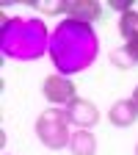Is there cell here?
Here are the masks:
<instances>
[{
    "label": "cell",
    "instance_id": "1",
    "mask_svg": "<svg viewBox=\"0 0 138 155\" xmlns=\"http://www.w3.org/2000/svg\"><path fill=\"white\" fill-rule=\"evenodd\" d=\"M47 53L58 75L69 78L94 64L97 53H100V42H97V33L91 31V25L77 22V19H64L58 28H53Z\"/></svg>",
    "mask_w": 138,
    "mask_h": 155
},
{
    "label": "cell",
    "instance_id": "11",
    "mask_svg": "<svg viewBox=\"0 0 138 155\" xmlns=\"http://www.w3.org/2000/svg\"><path fill=\"white\" fill-rule=\"evenodd\" d=\"M108 6H111V8H116L119 14H124V11H130V8H133V0H108Z\"/></svg>",
    "mask_w": 138,
    "mask_h": 155
},
{
    "label": "cell",
    "instance_id": "3",
    "mask_svg": "<svg viewBox=\"0 0 138 155\" xmlns=\"http://www.w3.org/2000/svg\"><path fill=\"white\" fill-rule=\"evenodd\" d=\"M36 136L47 150H69L72 133L69 130V116L64 108H44L36 116Z\"/></svg>",
    "mask_w": 138,
    "mask_h": 155
},
{
    "label": "cell",
    "instance_id": "9",
    "mask_svg": "<svg viewBox=\"0 0 138 155\" xmlns=\"http://www.w3.org/2000/svg\"><path fill=\"white\" fill-rule=\"evenodd\" d=\"M119 36L124 39V45L133 42V39H138V11L135 8L119 14Z\"/></svg>",
    "mask_w": 138,
    "mask_h": 155
},
{
    "label": "cell",
    "instance_id": "6",
    "mask_svg": "<svg viewBox=\"0 0 138 155\" xmlns=\"http://www.w3.org/2000/svg\"><path fill=\"white\" fill-rule=\"evenodd\" d=\"M64 14L66 19H77V22H97L102 17V3L100 0H64Z\"/></svg>",
    "mask_w": 138,
    "mask_h": 155
},
{
    "label": "cell",
    "instance_id": "13",
    "mask_svg": "<svg viewBox=\"0 0 138 155\" xmlns=\"http://www.w3.org/2000/svg\"><path fill=\"white\" fill-rule=\"evenodd\" d=\"M130 100H133V103H135V108H138V86L133 89V94H130Z\"/></svg>",
    "mask_w": 138,
    "mask_h": 155
},
{
    "label": "cell",
    "instance_id": "5",
    "mask_svg": "<svg viewBox=\"0 0 138 155\" xmlns=\"http://www.w3.org/2000/svg\"><path fill=\"white\" fill-rule=\"evenodd\" d=\"M66 116H69V125H75V130H91L102 119L100 108H97L91 100H86V97H77V100L66 108Z\"/></svg>",
    "mask_w": 138,
    "mask_h": 155
},
{
    "label": "cell",
    "instance_id": "15",
    "mask_svg": "<svg viewBox=\"0 0 138 155\" xmlns=\"http://www.w3.org/2000/svg\"><path fill=\"white\" fill-rule=\"evenodd\" d=\"M6 155H8V152H6Z\"/></svg>",
    "mask_w": 138,
    "mask_h": 155
},
{
    "label": "cell",
    "instance_id": "10",
    "mask_svg": "<svg viewBox=\"0 0 138 155\" xmlns=\"http://www.w3.org/2000/svg\"><path fill=\"white\" fill-rule=\"evenodd\" d=\"M111 61H113L116 67H122V69H127V67H133V58L127 55V50H124V47H116V50L111 53Z\"/></svg>",
    "mask_w": 138,
    "mask_h": 155
},
{
    "label": "cell",
    "instance_id": "2",
    "mask_svg": "<svg viewBox=\"0 0 138 155\" xmlns=\"http://www.w3.org/2000/svg\"><path fill=\"white\" fill-rule=\"evenodd\" d=\"M50 31L39 17H14L8 19L0 11V53L3 58L36 61L50 50Z\"/></svg>",
    "mask_w": 138,
    "mask_h": 155
},
{
    "label": "cell",
    "instance_id": "8",
    "mask_svg": "<svg viewBox=\"0 0 138 155\" xmlns=\"http://www.w3.org/2000/svg\"><path fill=\"white\" fill-rule=\"evenodd\" d=\"M72 155H97V136L91 130H75L69 141Z\"/></svg>",
    "mask_w": 138,
    "mask_h": 155
},
{
    "label": "cell",
    "instance_id": "4",
    "mask_svg": "<svg viewBox=\"0 0 138 155\" xmlns=\"http://www.w3.org/2000/svg\"><path fill=\"white\" fill-rule=\"evenodd\" d=\"M42 94H44V100L50 103V108H69L75 100H77V86L72 78L66 75H47L44 81H42Z\"/></svg>",
    "mask_w": 138,
    "mask_h": 155
},
{
    "label": "cell",
    "instance_id": "14",
    "mask_svg": "<svg viewBox=\"0 0 138 155\" xmlns=\"http://www.w3.org/2000/svg\"><path fill=\"white\" fill-rule=\"evenodd\" d=\"M135 155H138V147H135Z\"/></svg>",
    "mask_w": 138,
    "mask_h": 155
},
{
    "label": "cell",
    "instance_id": "12",
    "mask_svg": "<svg viewBox=\"0 0 138 155\" xmlns=\"http://www.w3.org/2000/svg\"><path fill=\"white\" fill-rule=\"evenodd\" d=\"M124 50H127V55L133 58V64H138V39L127 42V45H124Z\"/></svg>",
    "mask_w": 138,
    "mask_h": 155
},
{
    "label": "cell",
    "instance_id": "7",
    "mask_svg": "<svg viewBox=\"0 0 138 155\" xmlns=\"http://www.w3.org/2000/svg\"><path fill=\"white\" fill-rule=\"evenodd\" d=\"M135 119H138V108L130 97H122V100H116L108 108V122L113 127H133Z\"/></svg>",
    "mask_w": 138,
    "mask_h": 155
}]
</instances>
